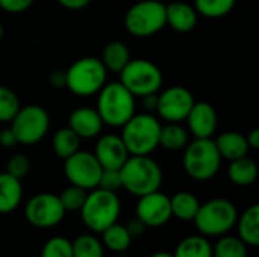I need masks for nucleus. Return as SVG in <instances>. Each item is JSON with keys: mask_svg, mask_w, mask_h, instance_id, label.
<instances>
[{"mask_svg": "<svg viewBox=\"0 0 259 257\" xmlns=\"http://www.w3.org/2000/svg\"><path fill=\"white\" fill-rule=\"evenodd\" d=\"M123 188L135 197L159 191L162 170L150 156H129L120 168Z\"/></svg>", "mask_w": 259, "mask_h": 257, "instance_id": "1", "label": "nucleus"}, {"mask_svg": "<svg viewBox=\"0 0 259 257\" xmlns=\"http://www.w3.org/2000/svg\"><path fill=\"white\" fill-rule=\"evenodd\" d=\"M80 218L85 227L93 233H102L105 229L118 221L121 204L117 192L94 188L87 194L80 208Z\"/></svg>", "mask_w": 259, "mask_h": 257, "instance_id": "2", "label": "nucleus"}, {"mask_svg": "<svg viewBox=\"0 0 259 257\" xmlns=\"http://www.w3.org/2000/svg\"><path fill=\"white\" fill-rule=\"evenodd\" d=\"M161 123L150 112L134 114L121 127V139L131 156H150L159 147Z\"/></svg>", "mask_w": 259, "mask_h": 257, "instance_id": "3", "label": "nucleus"}, {"mask_svg": "<svg viewBox=\"0 0 259 257\" xmlns=\"http://www.w3.org/2000/svg\"><path fill=\"white\" fill-rule=\"evenodd\" d=\"M97 108L103 124L123 127L135 114V95L120 82L105 83L97 92Z\"/></svg>", "mask_w": 259, "mask_h": 257, "instance_id": "4", "label": "nucleus"}, {"mask_svg": "<svg viewBox=\"0 0 259 257\" xmlns=\"http://www.w3.org/2000/svg\"><path fill=\"white\" fill-rule=\"evenodd\" d=\"M184 150L182 165L191 179L206 182L217 176L223 159L212 138H196Z\"/></svg>", "mask_w": 259, "mask_h": 257, "instance_id": "5", "label": "nucleus"}, {"mask_svg": "<svg viewBox=\"0 0 259 257\" xmlns=\"http://www.w3.org/2000/svg\"><path fill=\"white\" fill-rule=\"evenodd\" d=\"M238 218L237 206L228 198H212L200 204L193 223L200 235L206 238L223 236L235 227Z\"/></svg>", "mask_w": 259, "mask_h": 257, "instance_id": "6", "label": "nucleus"}, {"mask_svg": "<svg viewBox=\"0 0 259 257\" xmlns=\"http://www.w3.org/2000/svg\"><path fill=\"white\" fill-rule=\"evenodd\" d=\"M106 77L108 71L99 58H80L65 71V88H68L74 95H94L106 83Z\"/></svg>", "mask_w": 259, "mask_h": 257, "instance_id": "7", "label": "nucleus"}, {"mask_svg": "<svg viewBox=\"0 0 259 257\" xmlns=\"http://www.w3.org/2000/svg\"><path fill=\"white\" fill-rule=\"evenodd\" d=\"M165 26V5L159 0H141L124 15L126 30L137 38H147Z\"/></svg>", "mask_w": 259, "mask_h": 257, "instance_id": "8", "label": "nucleus"}, {"mask_svg": "<svg viewBox=\"0 0 259 257\" xmlns=\"http://www.w3.org/2000/svg\"><path fill=\"white\" fill-rule=\"evenodd\" d=\"M118 74L120 83L135 97L158 92L164 82L162 71L149 59H131Z\"/></svg>", "mask_w": 259, "mask_h": 257, "instance_id": "9", "label": "nucleus"}, {"mask_svg": "<svg viewBox=\"0 0 259 257\" xmlns=\"http://www.w3.org/2000/svg\"><path fill=\"white\" fill-rule=\"evenodd\" d=\"M11 130L15 135L17 144L32 145L39 142L49 132L50 118L47 111L38 105L20 108L11 120Z\"/></svg>", "mask_w": 259, "mask_h": 257, "instance_id": "10", "label": "nucleus"}, {"mask_svg": "<svg viewBox=\"0 0 259 257\" xmlns=\"http://www.w3.org/2000/svg\"><path fill=\"white\" fill-rule=\"evenodd\" d=\"M64 217L65 209L56 194H36L24 206V218L36 229H53L64 220Z\"/></svg>", "mask_w": 259, "mask_h": 257, "instance_id": "11", "label": "nucleus"}, {"mask_svg": "<svg viewBox=\"0 0 259 257\" xmlns=\"http://www.w3.org/2000/svg\"><path fill=\"white\" fill-rule=\"evenodd\" d=\"M102 170L94 153L90 151L77 150L74 155L64 159V173L70 185H76L87 191L97 188Z\"/></svg>", "mask_w": 259, "mask_h": 257, "instance_id": "12", "label": "nucleus"}, {"mask_svg": "<svg viewBox=\"0 0 259 257\" xmlns=\"http://www.w3.org/2000/svg\"><path fill=\"white\" fill-rule=\"evenodd\" d=\"M194 105L193 94L184 86H170L158 94L156 114L167 123H181Z\"/></svg>", "mask_w": 259, "mask_h": 257, "instance_id": "13", "label": "nucleus"}, {"mask_svg": "<svg viewBox=\"0 0 259 257\" xmlns=\"http://www.w3.org/2000/svg\"><path fill=\"white\" fill-rule=\"evenodd\" d=\"M137 218L144 223L146 227H162L171 218L170 197L161 191H155L138 197L137 203Z\"/></svg>", "mask_w": 259, "mask_h": 257, "instance_id": "14", "label": "nucleus"}, {"mask_svg": "<svg viewBox=\"0 0 259 257\" xmlns=\"http://www.w3.org/2000/svg\"><path fill=\"white\" fill-rule=\"evenodd\" d=\"M94 156L103 170H120L131 155L121 136L103 135L96 144Z\"/></svg>", "mask_w": 259, "mask_h": 257, "instance_id": "15", "label": "nucleus"}, {"mask_svg": "<svg viewBox=\"0 0 259 257\" xmlns=\"http://www.w3.org/2000/svg\"><path fill=\"white\" fill-rule=\"evenodd\" d=\"M185 120L194 138H211L217 129L219 121L214 106L208 101H194Z\"/></svg>", "mask_w": 259, "mask_h": 257, "instance_id": "16", "label": "nucleus"}, {"mask_svg": "<svg viewBox=\"0 0 259 257\" xmlns=\"http://www.w3.org/2000/svg\"><path fill=\"white\" fill-rule=\"evenodd\" d=\"M68 127L80 139H90V138H96L100 135L102 127H103V121L94 108L82 106V108H76L70 114Z\"/></svg>", "mask_w": 259, "mask_h": 257, "instance_id": "17", "label": "nucleus"}, {"mask_svg": "<svg viewBox=\"0 0 259 257\" xmlns=\"http://www.w3.org/2000/svg\"><path fill=\"white\" fill-rule=\"evenodd\" d=\"M197 11L185 2H171L165 5V24L179 33L191 32L197 26Z\"/></svg>", "mask_w": 259, "mask_h": 257, "instance_id": "18", "label": "nucleus"}, {"mask_svg": "<svg viewBox=\"0 0 259 257\" xmlns=\"http://www.w3.org/2000/svg\"><path fill=\"white\" fill-rule=\"evenodd\" d=\"M214 141H215V145L219 148L222 159H228L229 162L240 159L243 156H247V153L250 150L246 136L240 132H234V130L225 132V133L219 135L217 139H214Z\"/></svg>", "mask_w": 259, "mask_h": 257, "instance_id": "19", "label": "nucleus"}, {"mask_svg": "<svg viewBox=\"0 0 259 257\" xmlns=\"http://www.w3.org/2000/svg\"><path fill=\"white\" fill-rule=\"evenodd\" d=\"M23 200V186L20 179L0 173V214L14 212Z\"/></svg>", "mask_w": 259, "mask_h": 257, "instance_id": "20", "label": "nucleus"}, {"mask_svg": "<svg viewBox=\"0 0 259 257\" xmlns=\"http://www.w3.org/2000/svg\"><path fill=\"white\" fill-rule=\"evenodd\" d=\"M238 227V238L247 247H258L259 245V206L253 204L246 209L241 217L237 218Z\"/></svg>", "mask_w": 259, "mask_h": 257, "instance_id": "21", "label": "nucleus"}, {"mask_svg": "<svg viewBox=\"0 0 259 257\" xmlns=\"http://www.w3.org/2000/svg\"><path fill=\"white\" fill-rule=\"evenodd\" d=\"M229 180L237 186H250L258 179V165L253 159L243 156L231 161L228 168Z\"/></svg>", "mask_w": 259, "mask_h": 257, "instance_id": "22", "label": "nucleus"}, {"mask_svg": "<svg viewBox=\"0 0 259 257\" xmlns=\"http://www.w3.org/2000/svg\"><path fill=\"white\" fill-rule=\"evenodd\" d=\"M170 206L171 217H176L181 221H193L200 208V201L194 194L181 191L170 197Z\"/></svg>", "mask_w": 259, "mask_h": 257, "instance_id": "23", "label": "nucleus"}, {"mask_svg": "<svg viewBox=\"0 0 259 257\" xmlns=\"http://www.w3.org/2000/svg\"><path fill=\"white\" fill-rule=\"evenodd\" d=\"M102 244L109 251L115 254H123L126 250H129L132 244V236L129 235L126 226L114 223L102 232Z\"/></svg>", "mask_w": 259, "mask_h": 257, "instance_id": "24", "label": "nucleus"}, {"mask_svg": "<svg viewBox=\"0 0 259 257\" xmlns=\"http://www.w3.org/2000/svg\"><path fill=\"white\" fill-rule=\"evenodd\" d=\"M100 61L105 65L106 71L120 73L126 67V64L131 61V53L126 44L120 41H112L105 45Z\"/></svg>", "mask_w": 259, "mask_h": 257, "instance_id": "25", "label": "nucleus"}, {"mask_svg": "<svg viewBox=\"0 0 259 257\" xmlns=\"http://www.w3.org/2000/svg\"><path fill=\"white\" fill-rule=\"evenodd\" d=\"M175 257H212V244L203 235H193L182 239L175 253Z\"/></svg>", "mask_w": 259, "mask_h": 257, "instance_id": "26", "label": "nucleus"}, {"mask_svg": "<svg viewBox=\"0 0 259 257\" xmlns=\"http://www.w3.org/2000/svg\"><path fill=\"white\" fill-rule=\"evenodd\" d=\"M188 144V132L179 123H168L161 126L159 133V147L168 151L184 150Z\"/></svg>", "mask_w": 259, "mask_h": 257, "instance_id": "27", "label": "nucleus"}, {"mask_svg": "<svg viewBox=\"0 0 259 257\" xmlns=\"http://www.w3.org/2000/svg\"><path fill=\"white\" fill-rule=\"evenodd\" d=\"M52 147L58 158L67 159L80 150V138L70 127H62L53 135Z\"/></svg>", "mask_w": 259, "mask_h": 257, "instance_id": "28", "label": "nucleus"}, {"mask_svg": "<svg viewBox=\"0 0 259 257\" xmlns=\"http://www.w3.org/2000/svg\"><path fill=\"white\" fill-rule=\"evenodd\" d=\"M73 257H105V247L99 238L91 233L77 236L73 242Z\"/></svg>", "mask_w": 259, "mask_h": 257, "instance_id": "29", "label": "nucleus"}, {"mask_svg": "<svg viewBox=\"0 0 259 257\" xmlns=\"http://www.w3.org/2000/svg\"><path fill=\"white\" fill-rule=\"evenodd\" d=\"M212 257H249L247 245L237 236L223 235L215 245H212Z\"/></svg>", "mask_w": 259, "mask_h": 257, "instance_id": "30", "label": "nucleus"}, {"mask_svg": "<svg viewBox=\"0 0 259 257\" xmlns=\"http://www.w3.org/2000/svg\"><path fill=\"white\" fill-rule=\"evenodd\" d=\"M237 0H194L197 14L206 18H222L235 8Z\"/></svg>", "mask_w": 259, "mask_h": 257, "instance_id": "31", "label": "nucleus"}, {"mask_svg": "<svg viewBox=\"0 0 259 257\" xmlns=\"http://www.w3.org/2000/svg\"><path fill=\"white\" fill-rule=\"evenodd\" d=\"M20 108L18 95L11 88L0 85V123H11Z\"/></svg>", "mask_w": 259, "mask_h": 257, "instance_id": "32", "label": "nucleus"}, {"mask_svg": "<svg viewBox=\"0 0 259 257\" xmlns=\"http://www.w3.org/2000/svg\"><path fill=\"white\" fill-rule=\"evenodd\" d=\"M87 194H88L87 189L79 188L76 185H70L58 197H59L61 204L65 209V212H77V211H80V208L87 198Z\"/></svg>", "mask_w": 259, "mask_h": 257, "instance_id": "33", "label": "nucleus"}, {"mask_svg": "<svg viewBox=\"0 0 259 257\" xmlns=\"http://www.w3.org/2000/svg\"><path fill=\"white\" fill-rule=\"evenodd\" d=\"M41 257H73L71 241L62 236L50 238L41 250Z\"/></svg>", "mask_w": 259, "mask_h": 257, "instance_id": "34", "label": "nucleus"}, {"mask_svg": "<svg viewBox=\"0 0 259 257\" xmlns=\"http://www.w3.org/2000/svg\"><path fill=\"white\" fill-rule=\"evenodd\" d=\"M29 170H30L29 158L24 156V155H20V153L11 156V159L8 161V165H6V173L17 177V179H20V180L27 176Z\"/></svg>", "mask_w": 259, "mask_h": 257, "instance_id": "35", "label": "nucleus"}, {"mask_svg": "<svg viewBox=\"0 0 259 257\" xmlns=\"http://www.w3.org/2000/svg\"><path fill=\"white\" fill-rule=\"evenodd\" d=\"M97 188L109 192H117L118 189H121L123 185H121L120 170H102Z\"/></svg>", "mask_w": 259, "mask_h": 257, "instance_id": "36", "label": "nucleus"}, {"mask_svg": "<svg viewBox=\"0 0 259 257\" xmlns=\"http://www.w3.org/2000/svg\"><path fill=\"white\" fill-rule=\"evenodd\" d=\"M35 0H0V8L9 14H20L27 11Z\"/></svg>", "mask_w": 259, "mask_h": 257, "instance_id": "37", "label": "nucleus"}, {"mask_svg": "<svg viewBox=\"0 0 259 257\" xmlns=\"http://www.w3.org/2000/svg\"><path fill=\"white\" fill-rule=\"evenodd\" d=\"M126 229H127L129 235L132 236V239H134V238H140V236H143L147 227L144 226V223H143V221H140L138 218H134V220H131V221L126 224Z\"/></svg>", "mask_w": 259, "mask_h": 257, "instance_id": "38", "label": "nucleus"}, {"mask_svg": "<svg viewBox=\"0 0 259 257\" xmlns=\"http://www.w3.org/2000/svg\"><path fill=\"white\" fill-rule=\"evenodd\" d=\"M15 144H17V139H15V135H14V132L11 130V127L0 130V145H2V147L11 148V147H14Z\"/></svg>", "mask_w": 259, "mask_h": 257, "instance_id": "39", "label": "nucleus"}, {"mask_svg": "<svg viewBox=\"0 0 259 257\" xmlns=\"http://www.w3.org/2000/svg\"><path fill=\"white\" fill-rule=\"evenodd\" d=\"M93 0H58V3L70 11H79L87 8Z\"/></svg>", "mask_w": 259, "mask_h": 257, "instance_id": "40", "label": "nucleus"}, {"mask_svg": "<svg viewBox=\"0 0 259 257\" xmlns=\"http://www.w3.org/2000/svg\"><path fill=\"white\" fill-rule=\"evenodd\" d=\"M49 82L53 88L56 89H61V88H65V71L62 70H58V71H53L49 77Z\"/></svg>", "mask_w": 259, "mask_h": 257, "instance_id": "41", "label": "nucleus"}, {"mask_svg": "<svg viewBox=\"0 0 259 257\" xmlns=\"http://www.w3.org/2000/svg\"><path fill=\"white\" fill-rule=\"evenodd\" d=\"M141 100H143V108H144L147 112H153V111L156 112V108H158V92L143 95Z\"/></svg>", "mask_w": 259, "mask_h": 257, "instance_id": "42", "label": "nucleus"}, {"mask_svg": "<svg viewBox=\"0 0 259 257\" xmlns=\"http://www.w3.org/2000/svg\"><path fill=\"white\" fill-rule=\"evenodd\" d=\"M246 139H247L249 148H253V150L259 148V129H253V130L246 136Z\"/></svg>", "mask_w": 259, "mask_h": 257, "instance_id": "43", "label": "nucleus"}, {"mask_svg": "<svg viewBox=\"0 0 259 257\" xmlns=\"http://www.w3.org/2000/svg\"><path fill=\"white\" fill-rule=\"evenodd\" d=\"M150 257H175L173 253H168V251H158V253H153Z\"/></svg>", "mask_w": 259, "mask_h": 257, "instance_id": "44", "label": "nucleus"}, {"mask_svg": "<svg viewBox=\"0 0 259 257\" xmlns=\"http://www.w3.org/2000/svg\"><path fill=\"white\" fill-rule=\"evenodd\" d=\"M3 33H5V29H3V24L0 23V41H2V38H3Z\"/></svg>", "mask_w": 259, "mask_h": 257, "instance_id": "45", "label": "nucleus"}, {"mask_svg": "<svg viewBox=\"0 0 259 257\" xmlns=\"http://www.w3.org/2000/svg\"><path fill=\"white\" fill-rule=\"evenodd\" d=\"M114 257H127V256H123V254H117V256H114Z\"/></svg>", "mask_w": 259, "mask_h": 257, "instance_id": "46", "label": "nucleus"}]
</instances>
